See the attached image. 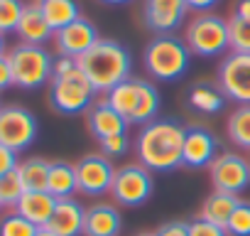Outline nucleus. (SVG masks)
<instances>
[{
  "label": "nucleus",
  "mask_w": 250,
  "mask_h": 236,
  "mask_svg": "<svg viewBox=\"0 0 250 236\" xmlns=\"http://www.w3.org/2000/svg\"><path fill=\"white\" fill-rule=\"evenodd\" d=\"M184 126L167 118H155L145 123L135 136V155L150 172H172L182 165Z\"/></svg>",
  "instance_id": "obj_1"
},
{
  "label": "nucleus",
  "mask_w": 250,
  "mask_h": 236,
  "mask_svg": "<svg viewBox=\"0 0 250 236\" xmlns=\"http://www.w3.org/2000/svg\"><path fill=\"white\" fill-rule=\"evenodd\" d=\"M79 69L91 81V86L96 89V94L98 91L101 94H108L118 84H123L125 79H130L133 57H130L128 47L115 42V40H98L79 59Z\"/></svg>",
  "instance_id": "obj_2"
},
{
  "label": "nucleus",
  "mask_w": 250,
  "mask_h": 236,
  "mask_svg": "<svg viewBox=\"0 0 250 236\" xmlns=\"http://www.w3.org/2000/svg\"><path fill=\"white\" fill-rule=\"evenodd\" d=\"M105 101L128 121L130 126H145L155 121V116L160 111V91L155 84L145 79H125L118 84L113 91L105 94Z\"/></svg>",
  "instance_id": "obj_3"
},
{
  "label": "nucleus",
  "mask_w": 250,
  "mask_h": 236,
  "mask_svg": "<svg viewBox=\"0 0 250 236\" xmlns=\"http://www.w3.org/2000/svg\"><path fill=\"white\" fill-rule=\"evenodd\" d=\"M143 62H145V69L152 79L177 81L189 71L191 49L187 47L184 40H179L174 35H157L145 47Z\"/></svg>",
  "instance_id": "obj_4"
},
{
  "label": "nucleus",
  "mask_w": 250,
  "mask_h": 236,
  "mask_svg": "<svg viewBox=\"0 0 250 236\" xmlns=\"http://www.w3.org/2000/svg\"><path fill=\"white\" fill-rule=\"evenodd\" d=\"M15 86L20 89H40L54 76V59L42 45H15L8 54Z\"/></svg>",
  "instance_id": "obj_5"
},
{
  "label": "nucleus",
  "mask_w": 250,
  "mask_h": 236,
  "mask_svg": "<svg viewBox=\"0 0 250 236\" xmlns=\"http://www.w3.org/2000/svg\"><path fill=\"white\" fill-rule=\"evenodd\" d=\"M93 98H96V89L91 86V81L83 76L79 67L66 74H57L49 81V103L54 111L64 116H76L88 111L93 106Z\"/></svg>",
  "instance_id": "obj_6"
},
{
  "label": "nucleus",
  "mask_w": 250,
  "mask_h": 236,
  "mask_svg": "<svg viewBox=\"0 0 250 236\" xmlns=\"http://www.w3.org/2000/svg\"><path fill=\"white\" fill-rule=\"evenodd\" d=\"M184 42L191 49V54H196V57H204V59L221 57L226 49H230L228 20H223L218 15H211V13H201L199 18H194L187 25Z\"/></svg>",
  "instance_id": "obj_7"
},
{
  "label": "nucleus",
  "mask_w": 250,
  "mask_h": 236,
  "mask_svg": "<svg viewBox=\"0 0 250 236\" xmlns=\"http://www.w3.org/2000/svg\"><path fill=\"white\" fill-rule=\"evenodd\" d=\"M40 133L37 118L22 106H3L0 108V143L13 153L27 150Z\"/></svg>",
  "instance_id": "obj_8"
},
{
  "label": "nucleus",
  "mask_w": 250,
  "mask_h": 236,
  "mask_svg": "<svg viewBox=\"0 0 250 236\" xmlns=\"http://www.w3.org/2000/svg\"><path fill=\"white\" fill-rule=\"evenodd\" d=\"M152 187H155L152 172L143 167L140 163H130V165H123L115 170L110 194L123 207H140L150 199Z\"/></svg>",
  "instance_id": "obj_9"
},
{
  "label": "nucleus",
  "mask_w": 250,
  "mask_h": 236,
  "mask_svg": "<svg viewBox=\"0 0 250 236\" xmlns=\"http://www.w3.org/2000/svg\"><path fill=\"white\" fill-rule=\"evenodd\" d=\"M216 84L226 98L235 101L238 106H250V54L230 52L218 64Z\"/></svg>",
  "instance_id": "obj_10"
},
{
  "label": "nucleus",
  "mask_w": 250,
  "mask_h": 236,
  "mask_svg": "<svg viewBox=\"0 0 250 236\" xmlns=\"http://www.w3.org/2000/svg\"><path fill=\"white\" fill-rule=\"evenodd\" d=\"M211 185L218 192H228V194H240L250 187V163L238 155V153H221L211 167Z\"/></svg>",
  "instance_id": "obj_11"
},
{
  "label": "nucleus",
  "mask_w": 250,
  "mask_h": 236,
  "mask_svg": "<svg viewBox=\"0 0 250 236\" xmlns=\"http://www.w3.org/2000/svg\"><path fill=\"white\" fill-rule=\"evenodd\" d=\"M113 177H115V167L103 153L86 155L76 163V185H79V192L86 197H101L110 192Z\"/></svg>",
  "instance_id": "obj_12"
},
{
  "label": "nucleus",
  "mask_w": 250,
  "mask_h": 236,
  "mask_svg": "<svg viewBox=\"0 0 250 236\" xmlns=\"http://www.w3.org/2000/svg\"><path fill=\"white\" fill-rule=\"evenodd\" d=\"M218 158V141L216 136L204 126H187L184 131V150H182V165L191 170L211 167V163Z\"/></svg>",
  "instance_id": "obj_13"
},
{
  "label": "nucleus",
  "mask_w": 250,
  "mask_h": 236,
  "mask_svg": "<svg viewBox=\"0 0 250 236\" xmlns=\"http://www.w3.org/2000/svg\"><path fill=\"white\" fill-rule=\"evenodd\" d=\"M187 0H145L143 20L157 35H172L187 18Z\"/></svg>",
  "instance_id": "obj_14"
},
{
  "label": "nucleus",
  "mask_w": 250,
  "mask_h": 236,
  "mask_svg": "<svg viewBox=\"0 0 250 236\" xmlns=\"http://www.w3.org/2000/svg\"><path fill=\"white\" fill-rule=\"evenodd\" d=\"M54 40H57V49H59L62 57L81 59L101 37H98L96 27H93L88 20L79 18V20H74L71 25L62 27L59 32H54Z\"/></svg>",
  "instance_id": "obj_15"
},
{
  "label": "nucleus",
  "mask_w": 250,
  "mask_h": 236,
  "mask_svg": "<svg viewBox=\"0 0 250 236\" xmlns=\"http://www.w3.org/2000/svg\"><path fill=\"white\" fill-rule=\"evenodd\" d=\"M86 123H88V131L91 136L101 143L110 136H120V133H128V121L103 98L98 103H93L88 111H86Z\"/></svg>",
  "instance_id": "obj_16"
},
{
  "label": "nucleus",
  "mask_w": 250,
  "mask_h": 236,
  "mask_svg": "<svg viewBox=\"0 0 250 236\" xmlns=\"http://www.w3.org/2000/svg\"><path fill=\"white\" fill-rule=\"evenodd\" d=\"M83 221H86V209L81 207V202H76L74 197H66V199H57V207L47 229H52L59 236H81Z\"/></svg>",
  "instance_id": "obj_17"
},
{
  "label": "nucleus",
  "mask_w": 250,
  "mask_h": 236,
  "mask_svg": "<svg viewBox=\"0 0 250 236\" xmlns=\"http://www.w3.org/2000/svg\"><path fill=\"white\" fill-rule=\"evenodd\" d=\"M120 226V212L113 204H93L86 209L83 236H118Z\"/></svg>",
  "instance_id": "obj_18"
},
{
  "label": "nucleus",
  "mask_w": 250,
  "mask_h": 236,
  "mask_svg": "<svg viewBox=\"0 0 250 236\" xmlns=\"http://www.w3.org/2000/svg\"><path fill=\"white\" fill-rule=\"evenodd\" d=\"M57 207V197H52L47 189L42 192H25L15 207V212L20 216H25L27 221H32L35 226H47L52 214Z\"/></svg>",
  "instance_id": "obj_19"
},
{
  "label": "nucleus",
  "mask_w": 250,
  "mask_h": 236,
  "mask_svg": "<svg viewBox=\"0 0 250 236\" xmlns=\"http://www.w3.org/2000/svg\"><path fill=\"white\" fill-rule=\"evenodd\" d=\"M18 35H20V40L25 45H44L47 40L54 37V30L49 27V23L42 15V10H40L37 3L25 5L22 18H20V25H18Z\"/></svg>",
  "instance_id": "obj_20"
},
{
  "label": "nucleus",
  "mask_w": 250,
  "mask_h": 236,
  "mask_svg": "<svg viewBox=\"0 0 250 236\" xmlns=\"http://www.w3.org/2000/svg\"><path fill=\"white\" fill-rule=\"evenodd\" d=\"M47 192L57 199H66L74 197V192H79L76 185V165L57 160L49 163V180H47Z\"/></svg>",
  "instance_id": "obj_21"
},
{
  "label": "nucleus",
  "mask_w": 250,
  "mask_h": 236,
  "mask_svg": "<svg viewBox=\"0 0 250 236\" xmlns=\"http://www.w3.org/2000/svg\"><path fill=\"white\" fill-rule=\"evenodd\" d=\"M37 5H40L42 15L47 18V23L54 32H59L62 27H66L74 20L81 18L76 0H37Z\"/></svg>",
  "instance_id": "obj_22"
},
{
  "label": "nucleus",
  "mask_w": 250,
  "mask_h": 236,
  "mask_svg": "<svg viewBox=\"0 0 250 236\" xmlns=\"http://www.w3.org/2000/svg\"><path fill=\"white\" fill-rule=\"evenodd\" d=\"M238 202H240L238 194H228V192L213 189V194L206 197V202H204V207H201V219H206V221L218 224V226L226 229V224H228L233 209L238 207Z\"/></svg>",
  "instance_id": "obj_23"
},
{
  "label": "nucleus",
  "mask_w": 250,
  "mask_h": 236,
  "mask_svg": "<svg viewBox=\"0 0 250 236\" xmlns=\"http://www.w3.org/2000/svg\"><path fill=\"white\" fill-rule=\"evenodd\" d=\"M189 106L199 113H218L226 106V96L218 84H194L189 89Z\"/></svg>",
  "instance_id": "obj_24"
},
{
  "label": "nucleus",
  "mask_w": 250,
  "mask_h": 236,
  "mask_svg": "<svg viewBox=\"0 0 250 236\" xmlns=\"http://www.w3.org/2000/svg\"><path fill=\"white\" fill-rule=\"evenodd\" d=\"M18 175L22 180L25 192H42V189H47L49 163L42 160V158H27L18 165Z\"/></svg>",
  "instance_id": "obj_25"
},
{
  "label": "nucleus",
  "mask_w": 250,
  "mask_h": 236,
  "mask_svg": "<svg viewBox=\"0 0 250 236\" xmlns=\"http://www.w3.org/2000/svg\"><path fill=\"white\" fill-rule=\"evenodd\" d=\"M228 138L243 148L250 150V106H238L230 116H228V123H226Z\"/></svg>",
  "instance_id": "obj_26"
},
{
  "label": "nucleus",
  "mask_w": 250,
  "mask_h": 236,
  "mask_svg": "<svg viewBox=\"0 0 250 236\" xmlns=\"http://www.w3.org/2000/svg\"><path fill=\"white\" fill-rule=\"evenodd\" d=\"M22 194H25V187H22V180H20L18 170L0 177V207L15 209Z\"/></svg>",
  "instance_id": "obj_27"
},
{
  "label": "nucleus",
  "mask_w": 250,
  "mask_h": 236,
  "mask_svg": "<svg viewBox=\"0 0 250 236\" xmlns=\"http://www.w3.org/2000/svg\"><path fill=\"white\" fill-rule=\"evenodd\" d=\"M228 42H230V52L250 54V20H240L233 15L228 20Z\"/></svg>",
  "instance_id": "obj_28"
},
{
  "label": "nucleus",
  "mask_w": 250,
  "mask_h": 236,
  "mask_svg": "<svg viewBox=\"0 0 250 236\" xmlns=\"http://www.w3.org/2000/svg\"><path fill=\"white\" fill-rule=\"evenodd\" d=\"M22 10H25V5L20 0H0V35L18 32Z\"/></svg>",
  "instance_id": "obj_29"
},
{
  "label": "nucleus",
  "mask_w": 250,
  "mask_h": 236,
  "mask_svg": "<svg viewBox=\"0 0 250 236\" xmlns=\"http://www.w3.org/2000/svg\"><path fill=\"white\" fill-rule=\"evenodd\" d=\"M37 229L40 226H35L32 221H27L18 212H13V214L0 219V236H35Z\"/></svg>",
  "instance_id": "obj_30"
},
{
  "label": "nucleus",
  "mask_w": 250,
  "mask_h": 236,
  "mask_svg": "<svg viewBox=\"0 0 250 236\" xmlns=\"http://www.w3.org/2000/svg\"><path fill=\"white\" fill-rule=\"evenodd\" d=\"M226 231L228 236H250V202H238L226 224Z\"/></svg>",
  "instance_id": "obj_31"
},
{
  "label": "nucleus",
  "mask_w": 250,
  "mask_h": 236,
  "mask_svg": "<svg viewBox=\"0 0 250 236\" xmlns=\"http://www.w3.org/2000/svg\"><path fill=\"white\" fill-rule=\"evenodd\" d=\"M128 150H130V138H128V133L110 136V138L101 141V153H103L105 158H123Z\"/></svg>",
  "instance_id": "obj_32"
},
{
  "label": "nucleus",
  "mask_w": 250,
  "mask_h": 236,
  "mask_svg": "<svg viewBox=\"0 0 250 236\" xmlns=\"http://www.w3.org/2000/svg\"><path fill=\"white\" fill-rule=\"evenodd\" d=\"M189 236H228V231L218 224H211L206 219H194L189 221Z\"/></svg>",
  "instance_id": "obj_33"
},
{
  "label": "nucleus",
  "mask_w": 250,
  "mask_h": 236,
  "mask_svg": "<svg viewBox=\"0 0 250 236\" xmlns=\"http://www.w3.org/2000/svg\"><path fill=\"white\" fill-rule=\"evenodd\" d=\"M18 165H20L18 163V153H13L10 148H5L3 143H0V177L18 170Z\"/></svg>",
  "instance_id": "obj_34"
},
{
  "label": "nucleus",
  "mask_w": 250,
  "mask_h": 236,
  "mask_svg": "<svg viewBox=\"0 0 250 236\" xmlns=\"http://www.w3.org/2000/svg\"><path fill=\"white\" fill-rule=\"evenodd\" d=\"M155 236H189V221H167L155 231Z\"/></svg>",
  "instance_id": "obj_35"
},
{
  "label": "nucleus",
  "mask_w": 250,
  "mask_h": 236,
  "mask_svg": "<svg viewBox=\"0 0 250 236\" xmlns=\"http://www.w3.org/2000/svg\"><path fill=\"white\" fill-rule=\"evenodd\" d=\"M15 79H13V69H10V62H8V54L0 57V91H5L8 86H13Z\"/></svg>",
  "instance_id": "obj_36"
},
{
  "label": "nucleus",
  "mask_w": 250,
  "mask_h": 236,
  "mask_svg": "<svg viewBox=\"0 0 250 236\" xmlns=\"http://www.w3.org/2000/svg\"><path fill=\"white\" fill-rule=\"evenodd\" d=\"M216 3H218V0H187L189 10H199V13H206V10H211Z\"/></svg>",
  "instance_id": "obj_37"
},
{
  "label": "nucleus",
  "mask_w": 250,
  "mask_h": 236,
  "mask_svg": "<svg viewBox=\"0 0 250 236\" xmlns=\"http://www.w3.org/2000/svg\"><path fill=\"white\" fill-rule=\"evenodd\" d=\"M235 18L250 20V0H238L235 3Z\"/></svg>",
  "instance_id": "obj_38"
},
{
  "label": "nucleus",
  "mask_w": 250,
  "mask_h": 236,
  "mask_svg": "<svg viewBox=\"0 0 250 236\" xmlns=\"http://www.w3.org/2000/svg\"><path fill=\"white\" fill-rule=\"evenodd\" d=\"M35 236H59V234H54V231H52V229H47V226H40Z\"/></svg>",
  "instance_id": "obj_39"
},
{
  "label": "nucleus",
  "mask_w": 250,
  "mask_h": 236,
  "mask_svg": "<svg viewBox=\"0 0 250 236\" xmlns=\"http://www.w3.org/2000/svg\"><path fill=\"white\" fill-rule=\"evenodd\" d=\"M105 5H123V3H130V0H101Z\"/></svg>",
  "instance_id": "obj_40"
},
{
  "label": "nucleus",
  "mask_w": 250,
  "mask_h": 236,
  "mask_svg": "<svg viewBox=\"0 0 250 236\" xmlns=\"http://www.w3.org/2000/svg\"><path fill=\"white\" fill-rule=\"evenodd\" d=\"M5 35H0V57H3V52H5V40H3Z\"/></svg>",
  "instance_id": "obj_41"
},
{
  "label": "nucleus",
  "mask_w": 250,
  "mask_h": 236,
  "mask_svg": "<svg viewBox=\"0 0 250 236\" xmlns=\"http://www.w3.org/2000/svg\"><path fill=\"white\" fill-rule=\"evenodd\" d=\"M138 236H155V234H150V231H145V234H138Z\"/></svg>",
  "instance_id": "obj_42"
}]
</instances>
